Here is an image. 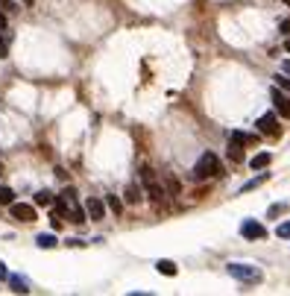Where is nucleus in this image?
Masks as SVG:
<instances>
[{
    "instance_id": "obj_7",
    "label": "nucleus",
    "mask_w": 290,
    "mask_h": 296,
    "mask_svg": "<svg viewBox=\"0 0 290 296\" xmlns=\"http://www.w3.org/2000/svg\"><path fill=\"white\" fill-rule=\"evenodd\" d=\"M240 235H243L246 240H264V237H267V226H261L258 220L249 217V220L240 223Z\"/></svg>"
},
{
    "instance_id": "obj_26",
    "label": "nucleus",
    "mask_w": 290,
    "mask_h": 296,
    "mask_svg": "<svg viewBox=\"0 0 290 296\" xmlns=\"http://www.w3.org/2000/svg\"><path fill=\"white\" fill-rule=\"evenodd\" d=\"M9 56V47H6V38L0 35V59H6Z\"/></svg>"
},
{
    "instance_id": "obj_20",
    "label": "nucleus",
    "mask_w": 290,
    "mask_h": 296,
    "mask_svg": "<svg viewBox=\"0 0 290 296\" xmlns=\"http://www.w3.org/2000/svg\"><path fill=\"white\" fill-rule=\"evenodd\" d=\"M167 194H170V197L179 194V179H176V176H167Z\"/></svg>"
},
{
    "instance_id": "obj_29",
    "label": "nucleus",
    "mask_w": 290,
    "mask_h": 296,
    "mask_svg": "<svg viewBox=\"0 0 290 296\" xmlns=\"http://www.w3.org/2000/svg\"><path fill=\"white\" fill-rule=\"evenodd\" d=\"M282 73H290V59H285V62H282Z\"/></svg>"
},
{
    "instance_id": "obj_15",
    "label": "nucleus",
    "mask_w": 290,
    "mask_h": 296,
    "mask_svg": "<svg viewBox=\"0 0 290 296\" xmlns=\"http://www.w3.org/2000/svg\"><path fill=\"white\" fill-rule=\"evenodd\" d=\"M232 141H237L240 147H243V144H258V135H246V132H232Z\"/></svg>"
},
{
    "instance_id": "obj_6",
    "label": "nucleus",
    "mask_w": 290,
    "mask_h": 296,
    "mask_svg": "<svg viewBox=\"0 0 290 296\" xmlns=\"http://www.w3.org/2000/svg\"><path fill=\"white\" fill-rule=\"evenodd\" d=\"M270 97H273V106H276V115L290 120V94H285L279 85H273V88H270Z\"/></svg>"
},
{
    "instance_id": "obj_4",
    "label": "nucleus",
    "mask_w": 290,
    "mask_h": 296,
    "mask_svg": "<svg viewBox=\"0 0 290 296\" xmlns=\"http://www.w3.org/2000/svg\"><path fill=\"white\" fill-rule=\"evenodd\" d=\"M141 182H144V188H147V194H150V199H153V202H164V194H167V191H164V188H161L159 185V179H156V173H153V167H141Z\"/></svg>"
},
{
    "instance_id": "obj_27",
    "label": "nucleus",
    "mask_w": 290,
    "mask_h": 296,
    "mask_svg": "<svg viewBox=\"0 0 290 296\" xmlns=\"http://www.w3.org/2000/svg\"><path fill=\"white\" fill-rule=\"evenodd\" d=\"M0 279H9V270H6V264L0 261Z\"/></svg>"
},
{
    "instance_id": "obj_13",
    "label": "nucleus",
    "mask_w": 290,
    "mask_h": 296,
    "mask_svg": "<svg viewBox=\"0 0 290 296\" xmlns=\"http://www.w3.org/2000/svg\"><path fill=\"white\" fill-rule=\"evenodd\" d=\"M156 270H159L161 276H176V273H179V267L173 261H167V258H161V261L156 264Z\"/></svg>"
},
{
    "instance_id": "obj_31",
    "label": "nucleus",
    "mask_w": 290,
    "mask_h": 296,
    "mask_svg": "<svg viewBox=\"0 0 290 296\" xmlns=\"http://www.w3.org/2000/svg\"><path fill=\"white\" fill-rule=\"evenodd\" d=\"M285 50H288V53H290V35H288V41H285Z\"/></svg>"
},
{
    "instance_id": "obj_10",
    "label": "nucleus",
    "mask_w": 290,
    "mask_h": 296,
    "mask_svg": "<svg viewBox=\"0 0 290 296\" xmlns=\"http://www.w3.org/2000/svg\"><path fill=\"white\" fill-rule=\"evenodd\" d=\"M270 162H273V156H270V153H258V156L249 159V167H252V170H261V167H267Z\"/></svg>"
},
{
    "instance_id": "obj_2",
    "label": "nucleus",
    "mask_w": 290,
    "mask_h": 296,
    "mask_svg": "<svg viewBox=\"0 0 290 296\" xmlns=\"http://www.w3.org/2000/svg\"><path fill=\"white\" fill-rule=\"evenodd\" d=\"M217 173H220V159H217L214 153H202L199 162L193 165V179H196V182L211 179V176H217Z\"/></svg>"
},
{
    "instance_id": "obj_14",
    "label": "nucleus",
    "mask_w": 290,
    "mask_h": 296,
    "mask_svg": "<svg viewBox=\"0 0 290 296\" xmlns=\"http://www.w3.org/2000/svg\"><path fill=\"white\" fill-rule=\"evenodd\" d=\"M35 243H38L41 249H53L59 240H56V235H38V237H35Z\"/></svg>"
},
{
    "instance_id": "obj_8",
    "label": "nucleus",
    "mask_w": 290,
    "mask_h": 296,
    "mask_svg": "<svg viewBox=\"0 0 290 296\" xmlns=\"http://www.w3.org/2000/svg\"><path fill=\"white\" fill-rule=\"evenodd\" d=\"M9 214H12L15 220H21V223H32V220H35V208L27 205V202H12V205H9Z\"/></svg>"
},
{
    "instance_id": "obj_9",
    "label": "nucleus",
    "mask_w": 290,
    "mask_h": 296,
    "mask_svg": "<svg viewBox=\"0 0 290 296\" xmlns=\"http://www.w3.org/2000/svg\"><path fill=\"white\" fill-rule=\"evenodd\" d=\"M85 214L91 217V220H103L106 217V202L97 197H88L85 199Z\"/></svg>"
},
{
    "instance_id": "obj_33",
    "label": "nucleus",
    "mask_w": 290,
    "mask_h": 296,
    "mask_svg": "<svg viewBox=\"0 0 290 296\" xmlns=\"http://www.w3.org/2000/svg\"><path fill=\"white\" fill-rule=\"evenodd\" d=\"M282 3H288V6H290V0H282Z\"/></svg>"
},
{
    "instance_id": "obj_30",
    "label": "nucleus",
    "mask_w": 290,
    "mask_h": 296,
    "mask_svg": "<svg viewBox=\"0 0 290 296\" xmlns=\"http://www.w3.org/2000/svg\"><path fill=\"white\" fill-rule=\"evenodd\" d=\"M3 27H6V12L0 9V30H3Z\"/></svg>"
},
{
    "instance_id": "obj_23",
    "label": "nucleus",
    "mask_w": 290,
    "mask_h": 296,
    "mask_svg": "<svg viewBox=\"0 0 290 296\" xmlns=\"http://www.w3.org/2000/svg\"><path fill=\"white\" fill-rule=\"evenodd\" d=\"M276 235H279V237H290V220H285V223H279V229H276Z\"/></svg>"
},
{
    "instance_id": "obj_21",
    "label": "nucleus",
    "mask_w": 290,
    "mask_h": 296,
    "mask_svg": "<svg viewBox=\"0 0 290 296\" xmlns=\"http://www.w3.org/2000/svg\"><path fill=\"white\" fill-rule=\"evenodd\" d=\"M276 85H279L285 94H290V76H276Z\"/></svg>"
},
{
    "instance_id": "obj_11",
    "label": "nucleus",
    "mask_w": 290,
    "mask_h": 296,
    "mask_svg": "<svg viewBox=\"0 0 290 296\" xmlns=\"http://www.w3.org/2000/svg\"><path fill=\"white\" fill-rule=\"evenodd\" d=\"M243 150H246V147H240L237 141L229 138V159H232V162H243Z\"/></svg>"
},
{
    "instance_id": "obj_12",
    "label": "nucleus",
    "mask_w": 290,
    "mask_h": 296,
    "mask_svg": "<svg viewBox=\"0 0 290 296\" xmlns=\"http://www.w3.org/2000/svg\"><path fill=\"white\" fill-rule=\"evenodd\" d=\"M9 288H12L15 294H30V288H27V279H21V276H9Z\"/></svg>"
},
{
    "instance_id": "obj_16",
    "label": "nucleus",
    "mask_w": 290,
    "mask_h": 296,
    "mask_svg": "<svg viewBox=\"0 0 290 296\" xmlns=\"http://www.w3.org/2000/svg\"><path fill=\"white\" fill-rule=\"evenodd\" d=\"M35 205H53V194L50 191H38L35 194Z\"/></svg>"
},
{
    "instance_id": "obj_17",
    "label": "nucleus",
    "mask_w": 290,
    "mask_h": 296,
    "mask_svg": "<svg viewBox=\"0 0 290 296\" xmlns=\"http://www.w3.org/2000/svg\"><path fill=\"white\" fill-rule=\"evenodd\" d=\"M264 182H267V173H261V176H258V179H252V182H246V185H243V191H240V194H246V191H255L258 185H264Z\"/></svg>"
},
{
    "instance_id": "obj_32",
    "label": "nucleus",
    "mask_w": 290,
    "mask_h": 296,
    "mask_svg": "<svg viewBox=\"0 0 290 296\" xmlns=\"http://www.w3.org/2000/svg\"><path fill=\"white\" fill-rule=\"evenodd\" d=\"M24 3H27V6H32V3H35V0H24Z\"/></svg>"
},
{
    "instance_id": "obj_25",
    "label": "nucleus",
    "mask_w": 290,
    "mask_h": 296,
    "mask_svg": "<svg viewBox=\"0 0 290 296\" xmlns=\"http://www.w3.org/2000/svg\"><path fill=\"white\" fill-rule=\"evenodd\" d=\"M0 6H3V12H15V9H18L15 0H0Z\"/></svg>"
},
{
    "instance_id": "obj_24",
    "label": "nucleus",
    "mask_w": 290,
    "mask_h": 296,
    "mask_svg": "<svg viewBox=\"0 0 290 296\" xmlns=\"http://www.w3.org/2000/svg\"><path fill=\"white\" fill-rule=\"evenodd\" d=\"M285 208H288V205H282V202H279V205H273V208H270V211H267V217H276V214H282V211H285Z\"/></svg>"
},
{
    "instance_id": "obj_5",
    "label": "nucleus",
    "mask_w": 290,
    "mask_h": 296,
    "mask_svg": "<svg viewBox=\"0 0 290 296\" xmlns=\"http://www.w3.org/2000/svg\"><path fill=\"white\" fill-rule=\"evenodd\" d=\"M255 126H258V132H261V135H267V138H279V135H282L279 115H276V112H267V115H261Z\"/></svg>"
},
{
    "instance_id": "obj_1",
    "label": "nucleus",
    "mask_w": 290,
    "mask_h": 296,
    "mask_svg": "<svg viewBox=\"0 0 290 296\" xmlns=\"http://www.w3.org/2000/svg\"><path fill=\"white\" fill-rule=\"evenodd\" d=\"M53 211L59 214V217H67V220H73V223H85V208L79 205V199H76V191L73 188H67L64 194L53 199Z\"/></svg>"
},
{
    "instance_id": "obj_22",
    "label": "nucleus",
    "mask_w": 290,
    "mask_h": 296,
    "mask_svg": "<svg viewBox=\"0 0 290 296\" xmlns=\"http://www.w3.org/2000/svg\"><path fill=\"white\" fill-rule=\"evenodd\" d=\"M126 202H141V191H138L135 185H132V188L126 191Z\"/></svg>"
},
{
    "instance_id": "obj_19",
    "label": "nucleus",
    "mask_w": 290,
    "mask_h": 296,
    "mask_svg": "<svg viewBox=\"0 0 290 296\" xmlns=\"http://www.w3.org/2000/svg\"><path fill=\"white\" fill-rule=\"evenodd\" d=\"M0 202H3V205H12V202H15V191H12V188H0Z\"/></svg>"
},
{
    "instance_id": "obj_18",
    "label": "nucleus",
    "mask_w": 290,
    "mask_h": 296,
    "mask_svg": "<svg viewBox=\"0 0 290 296\" xmlns=\"http://www.w3.org/2000/svg\"><path fill=\"white\" fill-rule=\"evenodd\" d=\"M106 205H109V208H112L115 214H120V211H123V202L115 197V194H112V197H106Z\"/></svg>"
},
{
    "instance_id": "obj_3",
    "label": "nucleus",
    "mask_w": 290,
    "mask_h": 296,
    "mask_svg": "<svg viewBox=\"0 0 290 296\" xmlns=\"http://www.w3.org/2000/svg\"><path fill=\"white\" fill-rule=\"evenodd\" d=\"M226 270H229V276H234L237 282H249V285H258V282L264 279V273H261L258 267H249V264H240V261H232Z\"/></svg>"
},
{
    "instance_id": "obj_28",
    "label": "nucleus",
    "mask_w": 290,
    "mask_h": 296,
    "mask_svg": "<svg viewBox=\"0 0 290 296\" xmlns=\"http://www.w3.org/2000/svg\"><path fill=\"white\" fill-rule=\"evenodd\" d=\"M282 33L290 35V21H282Z\"/></svg>"
}]
</instances>
